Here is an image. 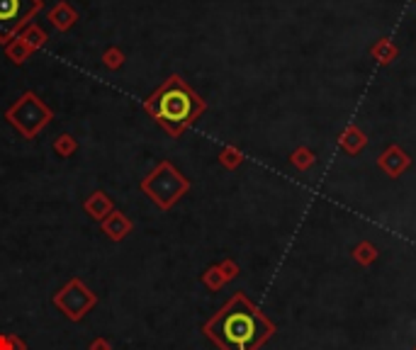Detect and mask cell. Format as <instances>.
<instances>
[{
  "instance_id": "6da1fadb",
  "label": "cell",
  "mask_w": 416,
  "mask_h": 350,
  "mask_svg": "<svg viewBox=\"0 0 416 350\" xmlns=\"http://www.w3.org/2000/svg\"><path fill=\"white\" fill-rule=\"evenodd\" d=\"M202 333L219 350H261L275 335V324L243 292H236L202 326Z\"/></svg>"
},
{
  "instance_id": "7a4b0ae2",
  "label": "cell",
  "mask_w": 416,
  "mask_h": 350,
  "mask_svg": "<svg viewBox=\"0 0 416 350\" xmlns=\"http://www.w3.org/2000/svg\"><path fill=\"white\" fill-rule=\"evenodd\" d=\"M144 110L171 139H178L202 117L207 103L185 83L183 76L173 73L144 100Z\"/></svg>"
},
{
  "instance_id": "3957f363",
  "label": "cell",
  "mask_w": 416,
  "mask_h": 350,
  "mask_svg": "<svg viewBox=\"0 0 416 350\" xmlns=\"http://www.w3.org/2000/svg\"><path fill=\"white\" fill-rule=\"evenodd\" d=\"M190 190V180L171 161H161L154 170L141 180V193L161 209L168 212L180 198Z\"/></svg>"
},
{
  "instance_id": "277c9868",
  "label": "cell",
  "mask_w": 416,
  "mask_h": 350,
  "mask_svg": "<svg viewBox=\"0 0 416 350\" xmlns=\"http://www.w3.org/2000/svg\"><path fill=\"white\" fill-rule=\"evenodd\" d=\"M6 119L25 139H37L42 129H46L54 119L51 107L32 90H25L10 107L6 110Z\"/></svg>"
},
{
  "instance_id": "5b68a950",
  "label": "cell",
  "mask_w": 416,
  "mask_h": 350,
  "mask_svg": "<svg viewBox=\"0 0 416 350\" xmlns=\"http://www.w3.org/2000/svg\"><path fill=\"white\" fill-rule=\"evenodd\" d=\"M44 8V0H0V44L12 42Z\"/></svg>"
},
{
  "instance_id": "8992f818",
  "label": "cell",
  "mask_w": 416,
  "mask_h": 350,
  "mask_svg": "<svg viewBox=\"0 0 416 350\" xmlns=\"http://www.w3.org/2000/svg\"><path fill=\"white\" fill-rule=\"evenodd\" d=\"M51 301H54V306H59V311H64L66 319L80 321L98 304V295H95L80 277H71V280L56 292Z\"/></svg>"
},
{
  "instance_id": "52a82bcc",
  "label": "cell",
  "mask_w": 416,
  "mask_h": 350,
  "mask_svg": "<svg viewBox=\"0 0 416 350\" xmlns=\"http://www.w3.org/2000/svg\"><path fill=\"white\" fill-rule=\"evenodd\" d=\"M377 166H380V170L385 173L387 178H399L401 173L411 166V158L404 148L392 143V146H387L385 151L377 156Z\"/></svg>"
},
{
  "instance_id": "ba28073f",
  "label": "cell",
  "mask_w": 416,
  "mask_h": 350,
  "mask_svg": "<svg viewBox=\"0 0 416 350\" xmlns=\"http://www.w3.org/2000/svg\"><path fill=\"white\" fill-rule=\"evenodd\" d=\"M100 229H103V234L110 238V241L119 243V241H124L129 234H132L134 222L124 212H119V209H112V212H110L107 217L100 222Z\"/></svg>"
},
{
  "instance_id": "9c48e42d",
  "label": "cell",
  "mask_w": 416,
  "mask_h": 350,
  "mask_svg": "<svg viewBox=\"0 0 416 350\" xmlns=\"http://www.w3.org/2000/svg\"><path fill=\"white\" fill-rule=\"evenodd\" d=\"M46 20L51 22V27L59 32H69L71 27L78 22V10L71 6L69 0H59L49 12H46Z\"/></svg>"
},
{
  "instance_id": "30bf717a",
  "label": "cell",
  "mask_w": 416,
  "mask_h": 350,
  "mask_svg": "<svg viewBox=\"0 0 416 350\" xmlns=\"http://www.w3.org/2000/svg\"><path fill=\"white\" fill-rule=\"evenodd\" d=\"M83 209L95 219V222H103V219L114 209V204H112V200L103 193V190H95V193H90L88 198H85Z\"/></svg>"
},
{
  "instance_id": "8fae6325",
  "label": "cell",
  "mask_w": 416,
  "mask_h": 350,
  "mask_svg": "<svg viewBox=\"0 0 416 350\" xmlns=\"http://www.w3.org/2000/svg\"><path fill=\"white\" fill-rule=\"evenodd\" d=\"M338 143H341V148L346 153L358 156V153L367 146V137H365V132H363L361 127H356V124H348V127L341 132V137H338Z\"/></svg>"
},
{
  "instance_id": "7c38bea8",
  "label": "cell",
  "mask_w": 416,
  "mask_h": 350,
  "mask_svg": "<svg viewBox=\"0 0 416 350\" xmlns=\"http://www.w3.org/2000/svg\"><path fill=\"white\" fill-rule=\"evenodd\" d=\"M397 54H399V49H397V44L392 40H380L372 44L370 49V56L377 61L380 66H390L392 61L397 59Z\"/></svg>"
},
{
  "instance_id": "4fadbf2b",
  "label": "cell",
  "mask_w": 416,
  "mask_h": 350,
  "mask_svg": "<svg viewBox=\"0 0 416 350\" xmlns=\"http://www.w3.org/2000/svg\"><path fill=\"white\" fill-rule=\"evenodd\" d=\"M20 37L25 40V44L30 46L32 51H40L42 46H46V42H49V35H46L44 27H40L37 22H30V25L25 27V30L20 32Z\"/></svg>"
},
{
  "instance_id": "5bb4252c",
  "label": "cell",
  "mask_w": 416,
  "mask_h": 350,
  "mask_svg": "<svg viewBox=\"0 0 416 350\" xmlns=\"http://www.w3.org/2000/svg\"><path fill=\"white\" fill-rule=\"evenodd\" d=\"M32 54H35V51H32L30 46L25 44V40H22L20 35H17L12 42H8V44H6V56H8V59H10L15 66H22L27 59H30Z\"/></svg>"
},
{
  "instance_id": "9a60e30c",
  "label": "cell",
  "mask_w": 416,
  "mask_h": 350,
  "mask_svg": "<svg viewBox=\"0 0 416 350\" xmlns=\"http://www.w3.org/2000/svg\"><path fill=\"white\" fill-rule=\"evenodd\" d=\"M351 256H353V261H356L361 268H370L372 263H375L377 258H380V251H377V248L372 246L370 241H361L356 248H353Z\"/></svg>"
},
{
  "instance_id": "2e32d148",
  "label": "cell",
  "mask_w": 416,
  "mask_h": 350,
  "mask_svg": "<svg viewBox=\"0 0 416 350\" xmlns=\"http://www.w3.org/2000/svg\"><path fill=\"white\" fill-rule=\"evenodd\" d=\"M290 163H293L297 170H309V168L317 163V156H314V151L312 148H307V146H297L293 151V156H290Z\"/></svg>"
},
{
  "instance_id": "e0dca14e",
  "label": "cell",
  "mask_w": 416,
  "mask_h": 350,
  "mask_svg": "<svg viewBox=\"0 0 416 350\" xmlns=\"http://www.w3.org/2000/svg\"><path fill=\"white\" fill-rule=\"evenodd\" d=\"M243 151L239 146H224L222 151H219V163H222L227 170H236L239 166L243 163Z\"/></svg>"
},
{
  "instance_id": "ac0fdd59",
  "label": "cell",
  "mask_w": 416,
  "mask_h": 350,
  "mask_svg": "<svg viewBox=\"0 0 416 350\" xmlns=\"http://www.w3.org/2000/svg\"><path fill=\"white\" fill-rule=\"evenodd\" d=\"M54 151L59 153L61 158H69L78 151V141H76L71 134H59V137L54 139Z\"/></svg>"
},
{
  "instance_id": "d6986e66",
  "label": "cell",
  "mask_w": 416,
  "mask_h": 350,
  "mask_svg": "<svg viewBox=\"0 0 416 350\" xmlns=\"http://www.w3.org/2000/svg\"><path fill=\"white\" fill-rule=\"evenodd\" d=\"M124 61H127V56H124V51L119 49V46H107V49L103 51L105 69L117 71V69H122V66H124Z\"/></svg>"
},
{
  "instance_id": "ffe728a7",
  "label": "cell",
  "mask_w": 416,
  "mask_h": 350,
  "mask_svg": "<svg viewBox=\"0 0 416 350\" xmlns=\"http://www.w3.org/2000/svg\"><path fill=\"white\" fill-rule=\"evenodd\" d=\"M202 282H205V287H207V290H212V292L222 290V287L227 285V280H224L222 270H219L217 265L207 268V270L202 272Z\"/></svg>"
},
{
  "instance_id": "44dd1931",
  "label": "cell",
  "mask_w": 416,
  "mask_h": 350,
  "mask_svg": "<svg viewBox=\"0 0 416 350\" xmlns=\"http://www.w3.org/2000/svg\"><path fill=\"white\" fill-rule=\"evenodd\" d=\"M0 350H27V343L15 333H0Z\"/></svg>"
},
{
  "instance_id": "7402d4cb",
  "label": "cell",
  "mask_w": 416,
  "mask_h": 350,
  "mask_svg": "<svg viewBox=\"0 0 416 350\" xmlns=\"http://www.w3.org/2000/svg\"><path fill=\"white\" fill-rule=\"evenodd\" d=\"M217 268H219V270H222V275H224V280H227V282L236 280L239 272H241V270H239V263H236V261H232V258H224V261L219 263Z\"/></svg>"
},
{
  "instance_id": "603a6c76",
  "label": "cell",
  "mask_w": 416,
  "mask_h": 350,
  "mask_svg": "<svg viewBox=\"0 0 416 350\" xmlns=\"http://www.w3.org/2000/svg\"><path fill=\"white\" fill-rule=\"evenodd\" d=\"M88 350H112V343L107 338H95Z\"/></svg>"
},
{
  "instance_id": "cb8c5ba5",
  "label": "cell",
  "mask_w": 416,
  "mask_h": 350,
  "mask_svg": "<svg viewBox=\"0 0 416 350\" xmlns=\"http://www.w3.org/2000/svg\"><path fill=\"white\" fill-rule=\"evenodd\" d=\"M414 350H416V345H414Z\"/></svg>"
},
{
  "instance_id": "d4e9b609",
  "label": "cell",
  "mask_w": 416,
  "mask_h": 350,
  "mask_svg": "<svg viewBox=\"0 0 416 350\" xmlns=\"http://www.w3.org/2000/svg\"><path fill=\"white\" fill-rule=\"evenodd\" d=\"M414 3H416V0H414Z\"/></svg>"
}]
</instances>
